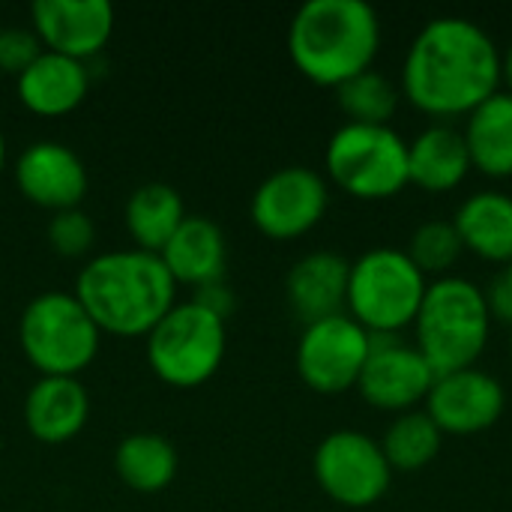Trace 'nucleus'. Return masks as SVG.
Returning <instances> with one entry per match:
<instances>
[{"mask_svg":"<svg viewBox=\"0 0 512 512\" xmlns=\"http://www.w3.org/2000/svg\"><path fill=\"white\" fill-rule=\"evenodd\" d=\"M501 87V51L471 18L441 15L420 27L402 63V96L429 117H468Z\"/></svg>","mask_w":512,"mask_h":512,"instance_id":"obj_1","label":"nucleus"},{"mask_svg":"<svg viewBox=\"0 0 512 512\" xmlns=\"http://www.w3.org/2000/svg\"><path fill=\"white\" fill-rule=\"evenodd\" d=\"M72 294L99 333L123 339L147 336L177 306V282L168 267L159 255L141 249H114L90 258Z\"/></svg>","mask_w":512,"mask_h":512,"instance_id":"obj_2","label":"nucleus"},{"mask_svg":"<svg viewBox=\"0 0 512 512\" xmlns=\"http://www.w3.org/2000/svg\"><path fill=\"white\" fill-rule=\"evenodd\" d=\"M378 51L381 21L363 0H309L288 24L291 63L318 87H342L372 69Z\"/></svg>","mask_w":512,"mask_h":512,"instance_id":"obj_3","label":"nucleus"},{"mask_svg":"<svg viewBox=\"0 0 512 512\" xmlns=\"http://www.w3.org/2000/svg\"><path fill=\"white\" fill-rule=\"evenodd\" d=\"M414 330L417 351L435 375L471 369L486 351L492 333L486 291L465 276H441L429 282Z\"/></svg>","mask_w":512,"mask_h":512,"instance_id":"obj_4","label":"nucleus"},{"mask_svg":"<svg viewBox=\"0 0 512 512\" xmlns=\"http://www.w3.org/2000/svg\"><path fill=\"white\" fill-rule=\"evenodd\" d=\"M429 279L402 249H369L351 261L345 312L369 336H396L417 321Z\"/></svg>","mask_w":512,"mask_h":512,"instance_id":"obj_5","label":"nucleus"},{"mask_svg":"<svg viewBox=\"0 0 512 512\" xmlns=\"http://www.w3.org/2000/svg\"><path fill=\"white\" fill-rule=\"evenodd\" d=\"M18 342L39 378H78L96 360L102 333L75 294L45 291L24 306Z\"/></svg>","mask_w":512,"mask_h":512,"instance_id":"obj_6","label":"nucleus"},{"mask_svg":"<svg viewBox=\"0 0 512 512\" xmlns=\"http://www.w3.org/2000/svg\"><path fill=\"white\" fill-rule=\"evenodd\" d=\"M327 177L360 201H387L399 195L408 177V141L390 126H339L324 150Z\"/></svg>","mask_w":512,"mask_h":512,"instance_id":"obj_7","label":"nucleus"},{"mask_svg":"<svg viewBox=\"0 0 512 512\" xmlns=\"http://www.w3.org/2000/svg\"><path fill=\"white\" fill-rule=\"evenodd\" d=\"M147 363L153 375L174 390L207 384L225 360V321L195 300L177 303L147 336Z\"/></svg>","mask_w":512,"mask_h":512,"instance_id":"obj_8","label":"nucleus"},{"mask_svg":"<svg viewBox=\"0 0 512 512\" xmlns=\"http://www.w3.org/2000/svg\"><path fill=\"white\" fill-rule=\"evenodd\" d=\"M312 471L321 492L348 510L375 507L393 483L381 444L360 429L330 432L312 456Z\"/></svg>","mask_w":512,"mask_h":512,"instance_id":"obj_9","label":"nucleus"},{"mask_svg":"<svg viewBox=\"0 0 512 512\" xmlns=\"http://www.w3.org/2000/svg\"><path fill=\"white\" fill-rule=\"evenodd\" d=\"M372 351V336L348 315H333L303 327L297 342V372L303 384L324 396L357 387Z\"/></svg>","mask_w":512,"mask_h":512,"instance_id":"obj_10","label":"nucleus"},{"mask_svg":"<svg viewBox=\"0 0 512 512\" xmlns=\"http://www.w3.org/2000/svg\"><path fill=\"white\" fill-rule=\"evenodd\" d=\"M327 204V180L306 165H288L258 183L249 201V216L264 237L297 240L324 219Z\"/></svg>","mask_w":512,"mask_h":512,"instance_id":"obj_11","label":"nucleus"},{"mask_svg":"<svg viewBox=\"0 0 512 512\" xmlns=\"http://www.w3.org/2000/svg\"><path fill=\"white\" fill-rule=\"evenodd\" d=\"M435 378V369L426 363L417 345H408L399 336H372V351L357 390L372 408L399 417L426 402Z\"/></svg>","mask_w":512,"mask_h":512,"instance_id":"obj_12","label":"nucleus"},{"mask_svg":"<svg viewBox=\"0 0 512 512\" xmlns=\"http://www.w3.org/2000/svg\"><path fill=\"white\" fill-rule=\"evenodd\" d=\"M507 408V393L501 381L477 366L438 375L429 396L426 414L444 435H480L492 429Z\"/></svg>","mask_w":512,"mask_h":512,"instance_id":"obj_13","label":"nucleus"},{"mask_svg":"<svg viewBox=\"0 0 512 512\" xmlns=\"http://www.w3.org/2000/svg\"><path fill=\"white\" fill-rule=\"evenodd\" d=\"M12 177H15L18 192L30 204L51 210V213L81 207L87 186H90L81 156L72 147L60 141H48V138L33 141L15 159Z\"/></svg>","mask_w":512,"mask_h":512,"instance_id":"obj_14","label":"nucleus"},{"mask_svg":"<svg viewBox=\"0 0 512 512\" xmlns=\"http://www.w3.org/2000/svg\"><path fill=\"white\" fill-rule=\"evenodd\" d=\"M30 21L45 51L87 63L114 33V6L108 0H36Z\"/></svg>","mask_w":512,"mask_h":512,"instance_id":"obj_15","label":"nucleus"},{"mask_svg":"<svg viewBox=\"0 0 512 512\" xmlns=\"http://www.w3.org/2000/svg\"><path fill=\"white\" fill-rule=\"evenodd\" d=\"M351 261L339 252H309L303 255L285 279V297L291 312L303 324H315L345 312Z\"/></svg>","mask_w":512,"mask_h":512,"instance_id":"obj_16","label":"nucleus"},{"mask_svg":"<svg viewBox=\"0 0 512 512\" xmlns=\"http://www.w3.org/2000/svg\"><path fill=\"white\" fill-rule=\"evenodd\" d=\"M87 90H90L87 63L54 54V51H42L15 78L18 102L36 117L72 114L87 99Z\"/></svg>","mask_w":512,"mask_h":512,"instance_id":"obj_17","label":"nucleus"},{"mask_svg":"<svg viewBox=\"0 0 512 512\" xmlns=\"http://www.w3.org/2000/svg\"><path fill=\"white\" fill-rule=\"evenodd\" d=\"M90 396L78 378H39L24 396L27 432L42 444H66L81 435Z\"/></svg>","mask_w":512,"mask_h":512,"instance_id":"obj_18","label":"nucleus"},{"mask_svg":"<svg viewBox=\"0 0 512 512\" xmlns=\"http://www.w3.org/2000/svg\"><path fill=\"white\" fill-rule=\"evenodd\" d=\"M159 258L168 267L177 288L180 285L204 288L225 276V258H228L225 234L207 216H186L183 225L159 252Z\"/></svg>","mask_w":512,"mask_h":512,"instance_id":"obj_19","label":"nucleus"},{"mask_svg":"<svg viewBox=\"0 0 512 512\" xmlns=\"http://www.w3.org/2000/svg\"><path fill=\"white\" fill-rule=\"evenodd\" d=\"M471 156L462 129L435 123L408 141V177L429 195L453 192L465 183Z\"/></svg>","mask_w":512,"mask_h":512,"instance_id":"obj_20","label":"nucleus"},{"mask_svg":"<svg viewBox=\"0 0 512 512\" xmlns=\"http://www.w3.org/2000/svg\"><path fill=\"white\" fill-rule=\"evenodd\" d=\"M453 225L462 237V246L489 264H510L512 261V195L483 189L468 195Z\"/></svg>","mask_w":512,"mask_h":512,"instance_id":"obj_21","label":"nucleus"},{"mask_svg":"<svg viewBox=\"0 0 512 512\" xmlns=\"http://www.w3.org/2000/svg\"><path fill=\"white\" fill-rule=\"evenodd\" d=\"M465 144L471 168L492 180L512 177V93L498 90L465 120Z\"/></svg>","mask_w":512,"mask_h":512,"instance_id":"obj_22","label":"nucleus"},{"mask_svg":"<svg viewBox=\"0 0 512 512\" xmlns=\"http://www.w3.org/2000/svg\"><path fill=\"white\" fill-rule=\"evenodd\" d=\"M183 219V198L168 183H144L126 201V231L141 252L159 255L174 231L183 225Z\"/></svg>","mask_w":512,"mask_h":512,"instance_id":"obj_23","label":"nucleus"},{"mask_svg":"<svg viewBox=\"0 0 512 512\" xmlns=\"http://www.w3.org/2000/svg\"><path fill=\"white\" fill-rule=\"evenodd\" d=\"M114 474L120 483L141 495L168 489L177 477V450L156 432L126 435L114 450Z\"/></svg>","mask_w":512,"mask_h":512,"instance_id":"obj_24","label":"nucleus"},{"mask_svg":"<svg viewBox=\"0 0 512 512\" xmlns=\"http://www.w3.org/2000/svg\"><path fill=\"white\" fill-rule=\"evenodd\" d=\"M441 444L444 432L435 426V420L426 411H408L387 426L381 450L393 471H420L438 459Z\"/></svg>","mask_w":512,"mask_h":512,"instance_id":"obj_25","label":"nucleus"},{"mask_svg":"<svg viewBox=\"0 0 512 512\" xmlns=\"http://www.w3.org/2000/svg\"><path fill=\"white\" fill-rule=\"evenodd\" d=\"M402 99V90L378 69H366L336 87V102L348 123L363 126H390V117L396 114Z\"/></svg>","mask_w":512,"mask_h":512,"instance_id":"obj_26","label":"nucleus"},{"mask_svg":"<svg viewBox=\"0 0 512 512\" xmlns=\"http://www.w3.org/2000/svg\"><path fill=\"white\" fill-rule=\"evenodd\" d=\"M465 246H462V237L456 231L453 222H444V219H432V222H423L420 228H414L411 234V243L405 249V255L420 267L423 276H450V270L459 264Z\"/></svg>","mask_w":512,"mask_h":512,"instance_id":"obj_27","label":"nucleus"},{"mask_svg":"<svg viewBox=\"0 0 512 512\" xmlns=\"http://www.w3.org/2000/svg\"><path fill=\"white\" fill-rule=\"evenodd\" d=\"M45 237H48V246L60 258H84L96 243V225L81 207L60 210V213H51Z\"/></svg>","mask_w":512,"mask_h":512,"instance_id":"obj_28","label":"nucleus"},{"mask_svg":"<svg viewBox=\"0 0 512 512\" xmlns=\"http://www.w3.org/2000/svg\"><path fill=\"white\" fill-rule=\"evenodd\" d=\"M42 51L45 48L33 27H0V72L18 78Z\"/></svg>","mask_w":512,"mask_h":512,"instance_id":"obj_29","label":"nucleus"},{"mask_svg":"<svg viewBox=\"0 0 512 512\" xmlns=\"http://www.w3.org/2000/svg\"><path fill=\"white\" fill-rule=\"evenodd\" d=\"M483 291H486V303H489L492 318L512 327V261L495 273V279Z\"/></svg>","mask_w":512,"mask_h":512,"instance_id":"obj_30","label":"nucleus"},{"mask_svg":"<svg viewBox=\"0 0 512 512\" xmlns=\"http://www.w3.org/2000/svg\"><path fill=\"white\" fill-rule=\"evenodd\" d=\"M198 306H204L207 312H213V315H219L222 321L231 315V309H234V294H231V288L219 279V282H210V285H204V288H198V294L192 297Z\"/></svg>","mask_w":512,"mask_h":512,"instance_id":"obj_31","label":"nucleus"},{"mask_svg":"<svg viewBox=\"0 0 512 512\" xmlns=\"http://www.w3.org/2000/svg\"><path fill=\"white\" fill-rule=\"evenodd\" d=\"M501 84H507V93H512V42L501 54Z\"/></svg>","mask_w":512,"mask_h":512,"instance_id":"obj_32","label":"nucleus"},{"mask_svg":"<svg viewBox=\"0 0 512 512\" xmlns=\"http://www.w3.org/2000/svg\"><path fill=\"white\" fill-rule=\"evenodd\" d=\"M6 168V138H3V132H0V171Z\"/></svg>","mask_w":512,"mask_h":512,"instance_id":"obj_33","label":"nucleus"},{"mask_svg":"<svg viewBox=\"0 0 512 512\" xmlns=\"http://www.w3.org/2000/svg\"><path fill=\"white\" fill-rule=\"evenodd\" d=\"M510 351H512V336H510Z\"/></svg>","mask_w":512,"mask_h":512,"instance_id":"obj_34","label":"nucleus"}]
</instances>
